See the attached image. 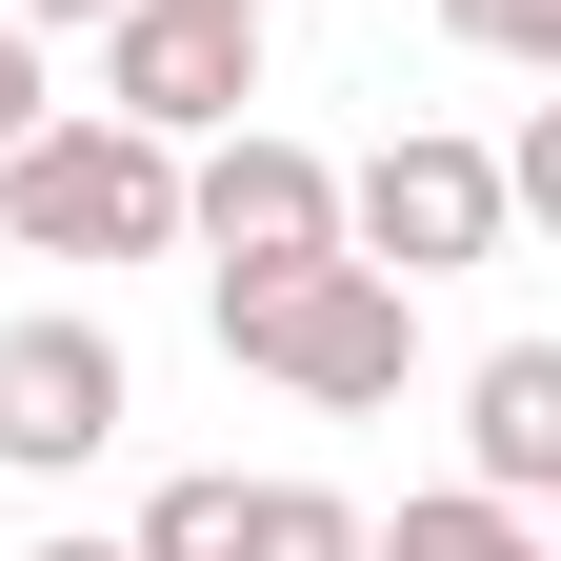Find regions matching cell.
<instances>
[{
    "instance_id": "cell-1",
    "label": "cell",
    "mask_w": 561,
    "mask_h": 561,
    "mask_svg": "<svg viewBox=\"0 0 561 561\" xmlns=\"http://www.w3.org/2000/svg\"><path fill=\"white\" fill-rule=\"evenodd\" d=\"M221 362H261V381H301V401H401L421 381V280H381V261H241L221 280Z\"/></svg>"
},
{
    "instance_id": "cell-2",
    "label": "cell",
    "mask_w": 561,
    "mask_h": 561,
    "mask_svg": "<svg viewBox=\"0 0 561 561\" xmlns=\"http://www.w3.org/2000/svg\"><path fill=\"white\" fill-rule=\"evenodd\" d=\"M0 241H21V261H161L181 241V140L41 101L21 140H0Z\"/></svg>"
},
{
    "instance_id": "cell-3",
    "label": "cell",
    "mask_w": 561,
    "mask_h": 561,
    "mask_svg": "<svg viewBox=\"0 0 561 561\" xmlns=\"http://www.w3.org/2000/svg\"><path fill=\"white\" fill-rule=\"evenodd\" d=\"M502 161L481 140H442V121H401L362 181H341V261H381V280H461V261H502Z\"/></svg>"
},
{
    "instance_id": "cell-4",
    "label": "cell",
    "mask_w": 561,
    "mask_h": 561,
    "mask_svg": "<svg viewBox=\"0 0 561 561\" xmlns=\"http://www.w3.org/2000/svg\"><path fill=\"white\" fill-rule=\"evenodd\" d=\"M81 41H101V121H140V140H221L261 101V21L241 0H121Z\"/></svg>"
},
{
    "instance_id": "cell-5",
    "label": "cell",
    "mask_w": 561,
    "mask_h": 561,
    "mask_svg": "<svg viewBox=\"0 0 561 561\" xmlns=\"http://www.w3.org/2000/svg\"><path fill=\"white\" fill-rule=\"evenodd\" d=\"M140 421V362L81 321V301H41V321H0V481H81L101 442Z\"/></svg>"
},
{
    "instance_id": "cell-6",
    "label": "cell",
    "mask_w": 561,
    "mask_h": 561,
    "mask_svg": "<svg viewBox=\"0 0 561 561\" xmlns=\"http://www.w3.org/2000/svg\"><path fill=\"white\" fill-rule=\"evenodd\" d=\"M181 241L221 261V280H241V261H321V241H341V161L221 121V161H181Z\"/></svg>"
},
{
    "instance_id": "cell-7",
    "label": "cell",
    "mask_w": 561,
    "mask_h": 561,
    "mask_svg": "<svg viewBox=\"0 0 561 561\" xmlns=\"http://www.w3.org/2000/svg\"><path fill=\"white\" fill-rule=\"evenodd\" d=\"M461 481L481 502H541L561 481V341H502V362L461 381Z\"/></svg>"
},
{
    "instance_id": "cell-8",
    "label": "cell",
    "mask_w": 561,
    "mask_h": 561,
    "mask_svg": "<svg viewBox=\"0 0 561 561\" xmlns=\"http://www.w3.org/2000/svg\"><path fill=\"white\" fill-rule=\"evenodd\" d=\"M362 561H541V502H481V481H421L401 522H362Z\"/></svg>"
},
{
    "instance_id": "cell-9",
    "label": "cell",
    "mask_w": 561,
    "mask_h": 561,
    "mask_svg": "<svg viewBox=\"0 0 561 561\" xmlns=\"http://www.w3.org/2000/svg\"><path fill=\"white\" fill-rule=\"evenodd\" d=\"M121 561H241V461H181L161 502L121 522Z\"/></svg>"
},
{
    "instance_id": "cell-10",
    "label": "cell",
    "mask_w": 561,
    "mask_h": 561,
    "mask_svg": "<svg viewBox=\"0 0 561 561\" xmlns=\"http://www.w3.org/2000/svg\"><path fill=\"white\" fill-rule=\"evenodd\" d=\"M241 561H362V502H321V481H241Z\"/></svg>"
},
{
    "instance_id": "cell-11",
    "label": "cell",
    "mask_w": 561,
    "mask_h": 561,
    "mask_svg": "<svg viewBox=\"0 0 561 561\" xmlns=\"http://www.w3.org/2000/svg\"><path fill=\"white\" fill-rule=\"evenodd\" d=\"M442 21H461L481 60H561V0H442Z\"/></svg>"
},
{
    "instance_id": "cell-12",
    "label": "cell",
    "mask_w": 561,
    "mask_h": 561,
    "mask_svg": "<svg viewBox=\"0 0 561 561\" xmlns=\"http://www.w3.org/2000/svg\"><path fill=\"white\" fill-rule=\"evenodd\" d=\"M21 121H41V41L0 21V140H21Z\"/></svg>"
},
{
    "instance_id": "cell-13",
    "label": "cell",
    "mask_w": 561,
    "mask_h": 561,
    "mask_svg": "<svg viewBox=\"0 0 561 561\" xmlns=\"http://www.w3.org/2000/svg\"><path fill=\"white\" fill-rule=\"evenodd\" d=\"M0 21H21V41H60V21H121V0H0Z\"/></svg>"
},
{
    "instance_id": "cell-14",
    "label": "cell",
    "mask_w": 561,
    "mask_h": 561,
    "mask_svg": "<svg viewBox=\"0 0 561 561\" xmlns=\"http://www.w3.org/2000/svg\"><path fill=\"white\" fill-rule=\"evenodd\" d=\"M21 561H121V541H101V522H60V541H21Z\"/></svg>"
},
{
    "instance_id": "cell-15",
    "label": "cell",
    "mask_w": 561,
    "mask_h": 561,
    "mask_svg": "<svg viewBox=\"0 0 561 561\" xmlns=\"http://www.w3.org/2000/svg\"><path fill=\"white\" fill-rule=\"evenodd\" d=\"M241 21H280V0H241Z\"/></svg>"
}]
</instances>
